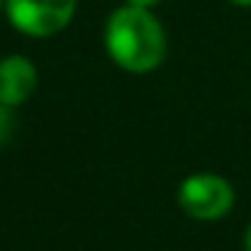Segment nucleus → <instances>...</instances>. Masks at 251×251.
I'll return each mask as SVG.
<instances>
[{"label": "nucleus", "mask_w": 251, "mask_h": 251, "mask_svg": "<svg viewBox=\"0 0 251 251\" xmlns=\"http://www.w3.org/2000/svg\"><path fill=\"white\" fill-rule=\"evenodd\" d=\"M103 44L114 65L127 73H151L168 57V35L151 8L119 6L108 14Z\"/></svg>", "instance_id": "nucleus-1"}, {"label": "nucleus", "mask_w": 251, "mask_h": 251, "mask_svg": "<svg viewBox=\"0 0 251 251\" xmlns=\"http://www.w3.org/2000/svg\"><path fill=\"white\" fill-rule=\"evenodd\" d=\"M178 208L195 222H219L235 208V189L219 173H192L178 184Z\"/></svg>", "instance_id": "nucleus-2"}, {"label": "nucleus", "mask_w": 251, "mask_h": 251, "mask_svg": "<svg viewBox=\"0 0 251 251\" xmlns=\"http://www.w3.org/2000/svg\"><path fill=\"white\" fill-rule=\"evenodd\" d=\"M78 0H6V17L27 38H51L73 22Z\"/></svg>", "instance_id": "nucleus-3"}, {"label": "nucleus", "mask_w": 251, "mask_h": 251, "mask_svg": "<svg viewBox=\"0 0 251 251\" xmlns=\"http://www.w3.org/2000/svg\"><path fill=\"white\" fill-rule=\"evenodd\" d=\"M38 89V68L25 54H8L0 60V103L8 108L27 103Z\"/></svg>", "instance_id": "nucleus-4"}, {"label": "nucleus", "mask_w": 251, "mask_h": 251, "mask_svg": "<svg viewBox=\"0 0 251 251\" xmlns=\"http://www.w3.org/2000/svg\"><path fill=\"white\" fill-rule=\"evenodd\" d=\"M14 108H8V105H3L0 103V146L11 138V132H14V114H11Z\"/></svg>", "instance_id": "nucleus-5"}, {"label": "nucleus", "mask_w": 251, "mask_h": 251, "mask_svg": "<svg viewBox=\"0 0 251 251\" xmlns=\"http://www.w3.org/2000/svg\"><path fill=\"white\" fill-rule=\"evenodd\" d=\"M159 0H127V6H138V8H154Z\"/></svg>", "instance_id": "nucleus-6"}, {"label": "nucleus", "mask_w": 251, "mask_h": 251, "mask_svg": "<svg viewBox=\"0 0 251 251\" xmlns=\"http://www.w3.org/2000/svg\"><path fill=\"white\" fill-rule=\"evenodd\" d=\"M243 251H251V224L246 227V232H243Z\"/></svg>", "instance_id": "nucleus-7"}, {"label": "nucleus", "mask_w": 251, "mask_h": 251, "mask_svg": "<svg viewBox=\"0 0 251 251\" xmlns=\"http://www.w3.org/2000/svg\"><path fill=\"white\" fill-rule=\"evenodd\" d=\"M232 6H238V8H251V0H229Z\"/></svg>", "instance_id": "nucleus-8"}, {"label": "nucleus", "mask_w": 251, "mask_h": 251, "mask_svg": "<svg viewBox=\"0 0 251 251\" xmlns=\"http://www.w3.org/2000/svg\"><path fill=\"white\" fill-rule=\"evenodd\" d=\"M3 8H6V0H0V11H3Z\"/></svg>", "instance_id": "nucleus-9"}]
</instances>
